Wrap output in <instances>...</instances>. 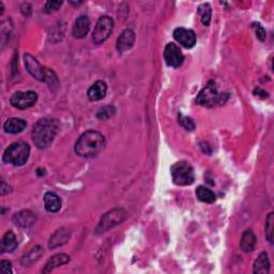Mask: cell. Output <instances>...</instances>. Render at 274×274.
I'll return each instance as SVG.
<instances>
[{
    "label": "cell",
    "instance_id": "4",
    "mask_svg": "<svg viewBox=\"0 0 274 274\" xmlns=\"http://www.w3.org/2000/svg\"><path fill=\"white\" fill-rule=\"evenodd\" d=\"M171 178H173L174 183L180 186L191 185L195 180L194 169L192 165L189 164L185 161L175 163L170 168Z\"/></svg>",
    "mask_w": 274,
    "mask_h": 274
},
{
    "label": "cell",
    "instance_id": "32",
    "mask_svg": "<svg viewBox=\"0 0 274 274\" xmlns=\"http://www.w3.org/2000/svg\"><path fill=\"white\" fill-rule=\"evenodd\" d=\"M0 271L2 274H11L12 273V266L8 260H2L0 262Z\"/></svg>",
    "mask_w": 274,
    "mask_h": 274
},
{
    "label": "cell",
    "instance_id": "13",
    "mask_svg": "<svg viewBox=\"0 0 274 274\" xmlns=\"http://www.w3.org/2000/svg\"><path fill=\"white\" fill-rule=\"evenodd\" d=\"M135 42V34L131 29H127L122 32L117 40V50L120 53L131 50Z\"/></svg>",
    "mask_w": 274,
    "mask_h": 274
},
{
    "label": "cell",
    "instance_id": "12",
    "mask_svg": "<svg viewBox=\"0 0 274 274\" xmlns=\"http://www.w3.org/2000/svg\"><path fill=\"white\" fill-rule=\"evenodd\" d=\"M90 29V19L88 18V16L82 15L75 20L72 34L73 37H76V39H83L86 36L88 35Z\"/></svg>",
    "mask_w": 274,
    "mask_h": 274
},
{
    "label": "cell",
    "instance_id": "22",
    "mask_svg": "<svg viewBox=\"0 0 274 274\" xmlns=\"http://www.w3.org/2000/svg\"><path fill=\"white\" fill-rule=\"evenodd\" d=\"M18 248V240H16L15 235L13 232H7L4 234L1 242V253H11Z\"/></svg>",
    "mask_w": 274,
    "mask_h": 274
},
{
    "label": "cell",
    "instance_id": "28",
    "mask_svg": "<svg viewBox=\"0 0 274 274\" xmlns=\"http://www.w3.org/2000/svg\"><path fill=\"white\" fill-rule=\"evenodd\" d=\"M115 114H116L115 107L111 106V105H107V106H104L103 109H101L98 111L96 117H98L99 119H101V120H107V119H110V117L114 116Z\"/></svg>",
    "mask_w": 274,
    "mask_h": 274
},
{
    "label": "cell",
    "instance_id": "21",
    "mask_svg": "<svg viewBox=\"0 0 274 274\" xmlns=\"http://www.w3.org/2000/svg\"><path fill=\"white\" fill-rule=\"evenodd\" d=\"M270 271V260L267 253H261L254 262L253 272L257 274H267Z\"/></svg>",
    "mask_w": 274,
    "mask_h": 274
},
{
    "label": "cell",
    "instance_id": "6",
    "mask_svg": "<svg viewBox=\"0 0 274 274\" xmlns=\"http://www.w3.org/2000/svg\"><path fill=\"white\" fill-rule=\"evenodd\" d=\"M127 219V212L123 209H112L102 217L100 223L95 228V234L101 235L116 227Z\"/></svg>",
    "mask_w": 274,
    "mask_h": 274
},
{
    "label": "cell",
    "instance_id": "7",
    "mask_svg": "<svg viewBox=\"0 0 274 274\" xmlns=\"http://www.w3.org/2000/svg\"><path fill=\"white\" fill-rule=\"evenodd\" d=\"M114 29V20L110 16H102L96 21L94 30L92 32V42L94 44H102L104 43Z\"/></svg>",
    "mask_w": 274,
    "mask_h": 274
},
{
    "label": "cell",
    "instance_id": "3",
    "mask_svg": "<svg viewBox=\"0 0 274 274\" xmlns=\"http://www.w3.org/2000/svg\"><path fill=\"white\" fill-rule=\"evenodd\" d=\"M30 155V147L24 142L13 143L5 150L2 160L4 163H11L15 166H23L26 164Z\"/></svg>",
    "mask_w": 274,
    "mask_h": 274
},
{
    "label": "cell",
    "instance_id": "2",
    "mask_svg": "<svg viewBox=\"0 0 274 274\" xmlns=\"http://www.w3.org/2000/svg\"><path fill=\"white\" fill-rule=\"evenodd\" d=\"M59 130V122L52 118H43L32 128V141L40 149L50 147Z\"/></svg>",
    "mask_w": 274,
    "mask_h": 274
},
{
    "label": "cell",
    "instance_id": "17",
    "mask_svg": "<svg viewBox=\"0 0 274 274\" xmlns=\"http://www.w3.org/2000/svg\"><path fill=\"white\" fill-rule=\"evenodd\" d=\"M257 239L252 230H245L240 240V248L245 253H251L256 248Z\"/></svg>",
    "mask_w": 274,
    "mask_h": 274
},
{
    "label": "cell",
    "instance_id": "34",
    "mask_svg": "<svg viewBox=\"0 0 274 274\" xmlns=\"http://www.w3.org/2000/svg\"><path fill=\"white\" fill-rule=\"evenodd\" d=\"M254 92H255V93H259V94H257V95H260V96H262V98H267V96H268V93L266 92V91L261 90V89H259V88L255 89Z\"/></svg>",
    "mask_w": 274,
    "mask_h": 274
},
{
    "label": "cell",
    "instance_id": "30",
    "mask_svg": "<svg viewBox=\"0 0 274 274\" xmlns=\"http://www.w3.org/2000/svg\"><path fill=\"white\" fill-rule=\"evenodd\" d=\"M62 1H47L45 4L44 11L47 13L54 12V11H57L59 8L61 7Z\"/></svg>",
    "mask_w": 274,
    "mask_h": 274
},
{
    "label": "cell",
    "instance_id": "25",
    "mask_svg": "<svg viewBox=\"0 0 274 274\" xmlns=\"http://www.w3.org/2000/svg\"><path fill=\"white\" fill-rule=\"evenodd\" d=\"M198 14L201 15V23L205 26H209L210 25L211 21V14H212V10L211 7L209 3H202L198 7Z\"/></svg>",
    "mask_w": 274,
    "mask_h": 274
},
{
    "label": "cell",
    "instance_id": "27",
    "mask_svg": "<svg viewBox=\"0 0 274 274\" xmlns=\"http://www.w3.org/2000/svg\"><path fill=\"white\" fill-rule=\"evenodd\" d=\"M273 221H274V214L271 212L266 219L265 225V235L270 243L273 242Z\"/></svg>",
    "mask_w": 274,
    "mask_h": 274
},
{
    "label": "cell",
    "instance_id": "24",
    "mask_svg": "<svg viewBox=\"0 0 274 274\" xmlns=\"http://www.w3.org/2000/svg\"><path fill=\"white\" fill-rule=\"evenodd\" d=\"M43 254V251L40 248V246H36V248L32 249L28 254H26L23 259H21V265L24 267H29L32 264H35L36 261H37L40 259V257Z\"/></svg>",
    "mask_w": 274,
    "mask_h": 274
},
{
    "label": "cell",
    "instance_id": "33",
    "mask_svg": "<svg viewBox=\"0 0 274 274\" xmlns=\"http://www.w3.org/2000/svg\"><path fill=\"white\" fill-rule=\"evenodd\" d=\"M0 191H1V195H5V194H8V193H10V186L7 185L4 183V182L2 181L1 182V187H0Z\"/></svg>",
    "mask_w": 274,
    "mask_h": 274
},
{
    "label": "cell",
    "instance_id": "16",
    "mask_svg": "<svg viewBox=\"0 0 274 274\" xmlns=\"http://www.w3.org/2000/svg\"><path fill=\"white\" fill-rule=\"evenodd\" d=\"M107 92V85L103 80L95 82L88 90V98L90 101H100L105 98Z\"/></svg>",
    "mask_w": 274,
    "mask_h": 274
},
{
    "label": "cell",
    "instance_id": "31",
    "mask_svg": "<svg viewBox=\"0 0 274 274\" xmlns=\"http://www.w3.org/2000/svg\"><path fill=\"white\" fill-rule=\"evenodd\" d=\"M254 25H255L254 27L256 29V37H258V39L261 42H264L266 40V30H265V28L259 23H256Z\"/></svg>",
    "mask_w": 274,
    "mask_h": 274
},
{
    "label": "cell",
    "instance_id": "11",
    "mask_svg": "<svg viewBox=\"0 0 274 274\" xmlns=\"http://www.w3.org/2000/svg\"><path fill=\"white\" fill-rule=\"evenodd\" d=\"M174 37L177 42H179L185 48H192L196 44V35L191 29L177 28L174 30Z\"/></svg>",
    "mask_w": 274,
    "mask_h": 274
},
{
    "label": "cell",
    "instance_id": "19",
    "mask_svg": "<svg viewBox=\"0 0 274 274\" xmlns=\"http://www.w3.org/2000/svg\"><path fill=\"white\" fill-rule=\"evenodd\" d=\"M44 205L48 212L55 213L61 209V200L54 192H47L44 195Z\"/></svg>",
    "mask_w": 274,
    "mask_h": 274
},
{
    "label": "cell",
    "instance_id": "26",
    "mask_svg": "<svg viewBox=\"0 0 274 274\" xmlns=\"http://www.w3.org/2000/svg\"><path fill=\"white\" fill-rule=\"evenodd\" d=\"M44 83H46L48 85V87L51 89L57 88L58 86V78L57 75L55 74V72L53 70L45 68V76H44Z\"/></svg>",
    "mask_w": 274,
    "mask_h": 274
},
{
    "label": "cell",
    "instance_id": "15",
    "mask_svg": "<svg viewBox=\"0 0 274 274\" xmlns=\"http://www.w3.org/2000/svg\"><path fill=\"white\" fill-rule=\"evenodd\" d=\"M13 221L16 225H18L20 227L28 228L36 223L37 218L36 214L34 212H31L30 210H23L15 214Z\"/></svg>",
    "mask_w": 274,
    "mask_h": 274
},
{
    "label": "cell",
    "instance_id": "1",
    "mask_svg": "<svg viewBox=\"0 0 274 274\" xmlns=\"http://www.w3.org/2000/svg\"><path fill=\"white\" fill-rule=\"evenodd\" d=\"M105 147V137L100 132L87 131L75 144V153L82 158H93Z\"/></svg>",
    "mask_w": 274,
    "mask_h": 274
},
{
    "label": "cell",
    "instance_id": "8",
    "mask_svg": "<svg viewBox=\"0 0 274 274\" xmlns=\"http://www.w3.org/2000/svg\"><path fill=\"white\" fill-rule=\"evenodd\" d=\"M37 101V94L35 91H26V92H15L11 96V104L18 110H27L34 106Z\"/></svg>",
    "mask_w": 274,
    "mask_h": 274
},
{
    "label": "cell",
    "instance_id": "14",
    "mask_svg": "<svg viewBox=\"0 0 274 274\" xmlns=\"http://www.w3.org/2000/svg\"><path fill=\"white\" fill-rule=\"evenodd\" d=\"M70 238H71V232L67 228H60L52 236L48 246H50V249H56L58 246H62L69 242Z\"/></svg>",
    "mask_w": 274,
    "mask_h": 274
},
{
    "label": "cell",
    "instance_id": "20",
    "mask_svg": "<svg viewBox=\"0 0 274 274\" xmlns=\"http://www.w3.org/2000/svg\"><path fill=\"white\" fill-rule=\"evenodd\" d=\"M69 261H70V257L67 254H57L55 256H53L52 258L46 262L44 269L42 270V272L48 273L53 271L54 269H56L58 267L68 264Z\"/></svg>",
    "mask_w": 274,
    "mask_h": 274
},
{
    "label": "cell",
    "instance_id": "29",
    "mask_svg": "<svg viewBox=\"0 0 274 274\" xmlns=\"http://www.w3.org/2000/svg\"><path fill=\"white\" fill-rule=\"evenodd\" d=\"M179 122L180 125L183 127L186 131H193L195 128V123L193 121L191 118L184 117L182 115H179Z\"/></svg>",
    "mask_w": 274,
    "mask_h": 274
},
{
    "label": "cell",
    "instance_id": "23",
    "mask_svg": "<svg viewBox=\"0 0 274 274\" xmlns=\"http://www.w3.org/2000/svg\"><path fill=\"white\" fill-rule=\"evenodd\" d=\"M196 196L201 201L207 202V203H213L217 200L216 194H214L210 189H207V187L202 186V185L197 187Z\"/></svg>",
    "mask_w": 274,
    "mask_h": 274
},
{
    "label": "cell",
    "instance_id": "9",
    "mask_svg": "<svg viewBox=\"0 0 274 274\" xmlns=\"http://www.w3.org/2000/svg\"><path fill=\"white\" fill-rule=\"evenodd\" d=\"M164 60L168 67L179 68L184 61V56L175 43H168L164 51Z\"/></svg>",
    "mask_w": 274,
    "mask_h": 274
},
{
    "label": "cell",
    "instance_id": "5",
    "mask_svg": "<svg viewBox=\"0 0 274 274\" xmlns=\"http://www.w3.org/2000/svg\"><path fill=\"white\" fill-rule=\"evenodd\" d=\"M227 99L226 93H219L218 91V88L214 82H209L208 85L203 88L200 93H198L196 98V103L211 107L217 104H222Z\"/></svg>",
    "mask_w": 274,
    "mask_h": 274
},
{
    "label": "cell",
    "instance_id": "10",
    "mask_svg": "<svg viewBox=\"0 0 274 274\" xmlns=\"http://www.w3.org/2000/svg\"><path fill=\"white\" fill-rule=\"evenodd\" d=\"M24 63L27 71L29 72L32 77H35L37 80H40V82H44L45 68L41 67V64L37 62L34 56L26 54V55H24Z\"/></svg>",
    "mask_w": 274,
    "mask_h": 274
},
{
    "label": "cell",
    "instance_id": "18",
    "mask_svg": "<svg viewBox=\"0 0 274 274\" xmlns=\"http://www.w3.org/2000/svg\"><path fill=\"white\" fill-rule=\"evenodd\" d=\"M26 128V121L20 118H10L3 125V130L9 134H18L24 131Z\"/></svg>",
    "mask_w": 274,
    "mask_h": 274
}]
</instances>
